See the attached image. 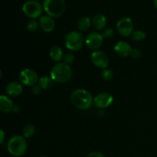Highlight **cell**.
I'll return each instance as SVG.
<instances>
[{
    "mask_svg": "<svg viewBox=\"0 0 157 157\" xmlns=\"http://www.w3.org/2000/svg\"><path fill=\"white\" fill-rule=\"evenodd\" d=\"M72 104L80 110H87L94 102L91 94L84 89H78L72 92L71 95Z\"/></svg>",
    "mask_w": 157,
    "mask_h": 157,
    "instance_id": "obj_1",
    "label": "cell"
},
{
    "mask_svg": "<svg viewBox=\"0 0 157 157\" xmlns=\"http://www.w3.org/2000/svg\"><path fill=\"white\" fill-rule=\"evenodd\" d=\"M73 71L71 67L63 63H58L51 71V78L58 83H66L71 78Z\"/></svg>",
    "mask_w": 157,
    "mask_h": 157,
    "instance_id": "obj_2",
    "label": "cell"
},
{
    "mask_svg": "<svg viewBox=\"0 0 157 157\" xmlns=\"http://www.w3.org/2000/svg\"><path fill=\"white\" fill-rule=\"evenodd\" d=\"M27 142L24 136H14L9 140L7 144L8 151L11 155L16 157L23 156L27 150Z\"/></svg>",
    "mask_w": 157,
    "mask_h": 157,
    "instance_id": "obj_3",
    "label": "cell"
},
{
    "mask_svg": "<svg viewBox=\"0 0 157 157\" xmlns=\"http://www.w3.org/2000/svg\"><path fill=\"white\" fill-rule=\"evenodd\" d=\"M43 9L48 15L52 18H58L65 12L64 0H44Z\"/></svg>",
    "mask_w": 157,
    "mask_h": 157,
    "instance_id": "obj_4",
    "label": "cell"
},
{
    "mask_svg": "<svg viewBox=\"0 0 157 157\" xmlns=\"http://www.w3.org/2000/svg\"><path fill=\"white\" fill-rule=\"evenodd\" d=\"M64 41L67 48L74 52H78L82 48L84 40L82 34L79 32L73 31L67 34Z\"/></svg>",
    "mask_w": 157,
    "mask_h": 157,
    "instance_id": "obj_5",
    "label": "cell"
},
{
    "mask_svg": "<svg viewBox=\"0 0 157 157\" xmlns=\"http://www.w3.org/2000/svg\"><path fill=\"white\" fill-rule=\"evenodd\" d=\"M43 8L42 6L38 2L31 0L28 1L23 5L22 12L25 15L29 18L35 19L41 16L42 14Z\"/></svg>",
    "mask_w": 157,
    "mask_h": 157,
    "instance_id": "obj_6",
    "label": "cell"
},
{
    "mask_svg": "<svg viewBox=\"0 0 157 157\" xmlns=\"http://www.w3.org/2000/svg\"><path fill=\"white\" fill-rule=\"evenodd\" d=\"M19 80L21 84L26 86H34L38 81V77L36 72L32 69L26 68L21 71Z\"/></svg>",
    "mask_w": 157,
    "mask_h": 157,
    "instance_id": "obj_7",
    "label": "cell"
},
{
    "mask_svg": "<svg viewBox=\"0 0 157 157\" xmlns=\"http://www.w3.org/2000/svg\"><path fill=\"white\" fill-rule=\"evenodd\" d=\"M117 29L120 35L124 37H128L132 35L133 30V24L130 18H122L117 23Z\"/></svg>",
    "mask_w": 157,
    "mask_h": 157,
    "instance_id": "obj_8",
    "label": "cell"
},
{
    "mask_svg": "<svg viewBox=\"0 0 157 157\" xmlns=\"http://www.w3.org/2000/svg\"><path fill=\"white\" fill-rule=\"evenodd\" d=\"M104 37L101 33L97 32H90L87 36L85 40V43L87 47L91 50H98L102 45Z\"/></svg>",
    "mask_w": 157,
    "mask_h": 157,
    "instance_id": "obj_9",
    "label": "cell"
},
{
    "mask_svg": "<svg viewBox=\"0 0 157 157\" xmlns=\"http://www.w3.org/2000/svg\"><path fill=\"white\" fill-rule=\"evenodd\" d=\"M91 61L95 66L100 68L105 69L109 64L108 56L103 51L96 50L92 52Z\"/></svg>",
    "mask_w": 157,
    "mask_h": 157,
    "instance_id": "obj_10",
    "label": "cell"
},
{
    "mask_svg": "<svg viewBox=\"0 0 157 157\" xmlns=\"http://www.w3.org/2000/svg\"><path fill=\"white\" fill-rule=\"evenodd\" d=\"M113 98L112 94L107 92H103L97 95L94 99V104L99 109H105L108 107L113 102Z\"/></svg>",
    "mask_w": 157,
    "mask_h": 157,
    "instance_id": "obj_11",
    "label": "cell"
},
{
    "mask_svg": "<svg viewBox=\"0 0 157 157\" xmlns=\"http://www.w3.org/2000/svg\"><path fill=\"white\" fill-rule=\"evenodd\" d=\"M113 50L118 56L125 58V57H128L131 55L133 48L129 43L121 41L115 44Z\"/></svg>",
    "mask_w": 157,
    "mask_h": 157,
    "instance_id": "obj_12",
    "label": "cell"
},
{
    "mask_svg": "<svg viewBox=\"0 0 157 157\" xmlns=\"http://www.w3.org/2000/svg\"><path fill=\"white\" fill-rule=\"evenodd\" d=\"M39 25L45 32H52L55 29V23L53 18L49 15H42L40 17Z\"/></svg>",
    "mask_w": 157,
    "mask_h": 157,
    "instance_id": "obj_13",
    "label": "cell"
},
{
    "mask_svg": "<svg viewBox=\"0 0 157 157\" xmlns=\"http://www.w3.org/2000/svg\"><path fill=\"white\" fill-rule=\"evenodd\" d=\"M6 93L10 97H17L21 94L23 90L22 85L17 81L10 82L6 86Z\"/></svg>",
    "mask_w": 157,
    "mask_h": 157,
    "instance_id": "obj_14",
    "label": "cell"
},
{
    "mask_svg": "<svg viewBox=\"0 0 157 157\" xmlns=\"http://www.w3.org/2000/svg\"><path fill=\"white\" fill-rule=\"evenodd\" d=\"M14 108L13 102L10 98L5 95L0 96V110L4 113H9Z\"/></svg>",
    "mask_w": 157,
    "mask_h": 157,
    "instance_id": "obj_15",
    "label": "cell"
},
{
    "mask_svg": "<svg viewBox=\"0 0 157 157\" xmlns=\"http://www.w3.org/2000/svg\"><path fill=\"white\" fill-rule=\"evenodd\" d=\"M92 24L96 30H103L107 25L106 17L102 14H97L92 19Z\"/></svg>",
    "mask_w": 157,
    "mask_h": 157,
    "instance_id": "obj_16",
    "label": "cell"
},
{
    "mask_svg": "<svg viewBox=\"0 0 157 157\" xmlns=\"http://www.w3.org/2000/svg\"><path fill=\"white\" fill-rule=\"evenodd\" d=\"M49 55L52 60L55 62H59L64 58L62 49L58 46H53L49 51Z\"/></svg>",
    "mask_w": 157,
    "mask_h": 157,
    "instance_id": "obj_17",
    "label": "cell"
},
{
    "mask_svg": "<svg viewBox=\"0 0 157 157\" xmlns=\"http://www.w3.org/2000/svg\"><path fill=\"white\" fill-rule=\"evenodd\" d=\"M78 29L81 32H85L91 25V20L89 17L84 16L80 18L78 21Z\"/></svg>",
    "mask_w": 157,
    "mask_h": 157,
    "instance_id": "obj_18",
    "label": "cell"
},
{
    "mask_svg": "<svg viewBox=\"0 0 157 157\" xmlns=\"http://www.w3.org/2000/svg\"><path fill=\"white\" fill-rule=\"evenodd\" d=\"M38 84L41 86L42 90H49L54 85V81L51 77L44 76L41 77L38 81Z\"/></svg>",
    "mask_w": 157,
    "mask_h": 157,
    "instance_id": "obj_19",
    "label": "cell"
},
{
    "mask_svg": "<svg viewBox=\"0 0 157 157\" xmlns=\"http://www.w3.org/2000/svg\"><path fill=\"white\" fill-rule=\"evenodd\" d=\"M35 133V128L32 124H27L22 130V134L25 138H29L33 136Z\"/></svg>",
    "mask_w": 157,
    "mask_h": 157,
    "instance_id": "obj_20",
    "label": "cell"
},
{
    "mask_svg": "<svg viewBox=\"0 0 157 157\" xmlns=\"http://www.w3.org/2000/svg\"><path fill=\"white\" fill-rule=\"evenodd\" d=\"M145 38L146 33L141 30L135 31V32H133V33H132V39H133V41H143V40L145 39Z\"/></svg>",
    "mask_w": 157,
    "mask_h": 157,
    "instance_id": "obj_21",
    "label": "cell"
},
{
    "mask_svg": "<svg viewBox=\"0 0 157 157\" xmlns=\"http://www.w3.org/2000/svg\"><path fill=\"white\" fill-rule=\"evenodd\" d=\"M26 27H27V29L29 32H34L38 29V23L35 19H31L30 21H28Z\"/></svg>",
    "mask_w": 157,
    "mask_h": 157,
    "instance_id": "obj_22",
    "label": "cell"
},
{
    "mask_svg": "<svg viewBox=\"0 0 157 157\" xmlns=\"http://www.w3.org/2000/svg\"><path fill=\"white\" fill-rule=\"evenodd\" d=\"M102 78L105 81H111L113 78V72L110 69H104L102 71Z\"/></svg>",
    "mask_w": 157,
    "mask_h": 157,
    "instance_id": "obj_23",
    "label": "cell"
},
{
    "mask_svg": "<svg viewBox=\"0 0 157 157\" xmlns=\"http://www.w3.org/2000/svg\"><path fill=\"white\" fill-rule=\"evenodd\" d=\"M75 55L72 53H67L64 56V58H63V61H64V64H67V65L70 66L71 64H73L75 62Z\"/></svg>",
    "mask_w": 157,
    "mask_h": 157,
    "instance_id": "obj_24",
    "label": "cell"
},
{
    "mask_svg": "<svg viewBox=\"0 0 157 157\" xmlns=\"http://www.w3.org/2000/svg\"><path fill=\"white\" fill-rule=\"evenodd\" d=\"M113 34H114V32H113V29H111V28H107V29H105L103 31L101 35L104 37V38H110L113 36Z\"/></svg>",
    "mask_w": 157,
    "mask_h": 157,
    "instance_id": "obj_25",
    "label": "cell"
},
{
    "mask_svg": "<svg viewBox=\"0 0 157 157\" xmlns=\"http://www.w3.org/2000/svg\"><path fill=\"white\" fill-rule=\"evenodd\" d=\"M32 93H33L34 94L38 95V94H40L41 93V90H42V88H41V86H40L39 84H38V85L35 84V85L32 86Z\"/></svg>",
    "mask_w": 157,
    "mask_h": 157,
    "instance_id": "obj_26",
    "label": "cell"
},
{
    "mask_svg": "<svg viewBox=\"0 0 157 157\" xmlns=\"http://www.w3.org/2000/svg\"><path fill=\"white\" fill-rule=\"evenodd\" d=\"M141 55H142V52H141V51L139 50V49L135 48V49H133V50H132L130 56H131L133 58H139L141 56Z\"/></svg>",
    "mask_w": 157,
    "mask_h": 157,
    "instance_id": "obj_27",
    "label": "cell"
},
{
    "mask_svg": "<svg viewBox=\"0 0 157 157\" xmlns=\"http://www.w3.org/2000/svg\"><path fill=\"white\" fill-rule=\"evenodd\" d=\"M87 157H105L104 154L99 152H91L87 155Z\"/></svg>",
    "mask_w": 157,
    "mask_h": 157,
    "instance_id": "obj_28",
    "label": "cell"
},
{
    "mask_svg": "<svg viewBox=\"0 0 157 157\" xmlns=\"http://www.w3.org/2000/svg\"><path fill=\"white\" fill-rule=\"evenodd\" d=\"M0 136H1L0 143H1V144H2L3 141H4V139H5V133H4V132H3L2 130H0Z\"/></svg>",
    "mask_w": 157,
    "mask_h": 157,
    "instance_id": "obj_29",
    "label": "cell"
},
{
    "mask_svg": "<svg viewBox=\"0 0 157 157\" xmlns=\"http://www.w3.org/2000/svg\"><path fill=\"white\" fill-rule=\"evenodd\" d=\"M153 5H154V7L157 9V0H153Z\"/></svg>",
    "mask_w": 157,
    "mask_h": 157,
    "instance_id": "obj_30",
    "label": "cell"
},
{
    "mask_svg": "<svg viewBox=\"0 0 157 157\" xmlns=\"http://www.w3.org/2000/svg\"><path fill=\"white\" fill-rule=\"evenodd\" d=\"M39 157H46L45 156H40Z\"/></svg>",
    "mask_w": 157,
    "mask_h": 157,
    "instance_id": "obj_31",
    "label": "cell"
}]
</instances>
